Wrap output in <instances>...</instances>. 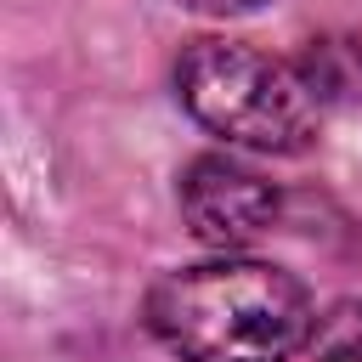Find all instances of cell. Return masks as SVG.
Instances as JSON below:
<instances>
[{"instance_id": "1", "label": "cell", "mask_w": 362, "mask_h": 362, "mask_svg": "<svg viewBox=\"0 0 362 362\" xmlns=\"http://www.w3.org/2000/svg\"><path fill=\"white\" fill-rule=\"evenodd\" d=\"M153 339L181 362H288L311 345V294L266 260H204L164 272L147 294Z\"/></svg>"}, {"instance_id": "2", "label": "cell", "mask_w": 362, "mask_h": 362, "mask_svg": "<svg viewBox=\"0 0 362 362\" xmlns=\"http://www.w3.org/2000/svg\"><path fill=\"white\" fill-rule=\"evenodd\" d=\"M175 96L209 136L255 153H300L322 124V85L238 40H192L175 62Z\"/></svg>"}, {"instance_id": "3", "label": "cell", "mask_w": 362, "mask_h": 362, "mask_svg": "<svg viewBox=\"0 0 362 362\" xmlns=\"http://www.w3.org/2000/svg\"><path fill=\"white\" fill-rule=\"evenodd\" d=\"M181 215L198 243L209 249H243L277 221V187L221 153L192 158L181 175Z\"/></svg>"}, {"instance_id": "4", "label": "cell", "mask_w": 362, "mask_h": 362, "mask_svg": "<svg viewBox=\"0 0 362 362\" xmlns=\"http://www.w3.org/2000/svg\"><path fill=\"white\" fill-rule=\"evenodd\" d=\"M311 362H362V300H339L317 317Z\"/></svg>"}, {"instance_id": "5", "label": "cell", "mask_w": 362, "mask_h": 362, "mask_svg": "<svg viewBox=\"0 0 362 362\" xmlns=\"http://www.w3.org/2000/svg\"><path fill=\"white\" fill-rule=\"evenodd\" d=\"M181 6H192V11H215V17H226V11H255L260 0H181Z\"/></svg>"}]
</instances>
